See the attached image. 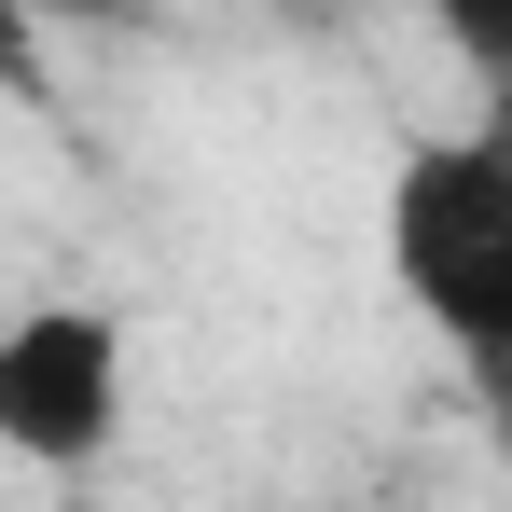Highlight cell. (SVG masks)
I'll list each match as a JSON object with an SVG mask.
<instances>
[{"label":"cell","mask_w":512,"mask_h":512,"mask_svg":"<svg viewBox=\"0 0 512 512\" xmlns=\"http://www.w3.org/2000/svg\"><path fill=\"white\" fill-rule=\"evenodd\" d=\"M125 429V319L111 305H28L0 319V457L97 471Z\"/></svg>","instance_id":"cell-2"},{"label":"cell","mask_w":512,"mask_h":512,"mask_svg":"<svg viewBox=\"0 0 512 512\" xmlns=\"http://www.w3.org/2000/svg\"><path fill=\"white\" fill-rule=\"evenodd\" d=\"M388 263H402V291L429 305V333L471 374L512 346V139L499 125L402 153V180H388Z\"/></svg>","instance_id":"cell-1"}]
</instances>
